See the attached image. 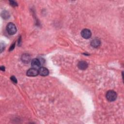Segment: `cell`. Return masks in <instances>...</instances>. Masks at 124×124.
<instances>
[{
  "label": "cell",
  "instance_id": "obj_1",
  "mask_svg": "<svg viewBox=\"0 0 124 124\" xmlns=\"http://www.w3.org/2000/svg\"><path fill=\"white\" fill-rule=\"evenodd\" d=\"M106 97L107 99L110 101L112 102L115 101L117 98V93L115 92L112 90H110L107 92Z\"/></svg>",
  "mask_w": 124,
  "mask_h": 124
},
{
  "label": "cell",
  "instance_id": "obj_2",
  "mask_svg": "<svg viewBox=\"0 0 124 124\" xmlns=\"http://www.w3.org/2000/svg\"><path fill=\"white\" fill-rule=\"evenodd\" d=\"M6 30L10 35H14L16 32V28L14 23L10 22L6 26Z\"/></svg>",
  "mask_w": 124,
  "mask_h": 124
},
{
  "label": "cell",
  "instance_id": "obj_3",
  "mask_svg": "<svg viewBox=\"0 0 124 124\" xmlns=\"http://www.w3.org/2000/svg\"><path fill=\"white\" fill-rule=\"evenodd\" d=\"M81 35L84 39H89L91 37L92 33L90 30L87 29H84L81 31Z\"/></svg>",
  "mask_w": 124,
  "mask_h": 124
},
{
  "label": "cell",
  "instance_id": "obj_4",
  "mask_svg": "<svg viewBox=\"0 0 124 124\" xmlns=\"http://www.w3.org/2000/svg\"><path fill=\"white\" fill-rule=\"evenodd\" d=\"M39 74L38 70L37 69L31 68L29 69L27 72V75L29 77H35Z\"/></svg>",
  "mask_w": 124,
  "mask_h": 124
},
{
  "label": "cell",
  "instance_id": "obj_5",
  "mask_svg": "<svg viewBox=\"0 0 124 124\" xmlns=\"http://www.w3.org/2000/svg\"><path fill=\"white\" fill-rule=\"evenodd\" d=\"M31 65L32 68L37 69L40 67L41 65V62L40 60L38 59H36V58L33 59L31 61Z\"/></svg>",
  "mask_w": 124,
  "mask_h": 124
},
{
  "label": "cell",
  "instance_id": "obj_6",
  "mask_svg": "<svg viewBox=\"0 0 124 124\" xmlns=\"http://www.w3.org/2000/svg\"><path fill=\"white\" fill-rule=\"evenodd\" d=\"M38 72L39 74L42 76H47L49 74L48 70L44 67H40L38 70Z\"/></svg>",
  "mask_w": 124,
  "mask_h": 124
},
{
  "label": "cell",
  "instance_id": "obj_7",
  "mask_svg": "<svg viewBox=\"0 0 124 124\" xmlns=\"http://www.w3.org/2000/svg\"><path fill=\"white\" fill-rule=\"evenodd\" d=\"M88 64L87 62L84 61L79 62L78 64V68L82 70H85L88 67Z\"/></svg>",
  "mask_w": 124,
  "mask_h": 124
},
{
  "label": "cell",
  "instance_id": "obj_8",
  "mask_svg": "<svg viewBox=\"0 0 124 124\" xmlns=\"http://www.w3.org/2000/svg\"><path fill=\"white\" fill-rule=\"evenodd\" d=\"M101 45V41L99 39L94 38L92 40L91 42V45L95 48H97L99 47Z\"/></svg>",
  "mask_w": 124,
  "mask_h": 124
},
{
  "label": "cell",
  "instance_id": "obj_9",
  "mask_svg": "<svg viewBox=\"0 0 124 124\" xmlns=\"http://www.w3.org/2000/svg\"><path fill=\"white\" fill-rule=\"evenodd\" d=\"M22 61L25 63H28L31 60V57L28 54H24L21 57Z\"/></svg>",
  "mask_w": 124,
  "mask_h": 124
},
{
  "label": "cell",
  "instance_id": "obj_10",
  "mask_svg": "<svg viewBox=\"0 0 124 124\" xmlns=\"http://www.w3.org/2000/svg\"><path fill=\"white\" fill-rule=\"evenodd\" d=\"M11 80L15 83H16L17 82V79L16 78V77L14 76H12L11 77Z\"/></svg>",
  "mask_w": 124,
  "mask_h": 124
},
{
  "label": "cell",
  "instance_id": "obj_11",
  "mask_svg": "<svg viewBox=\"0 0 124 124\" xmlns=\"http://www.w3.org/2000/svg\"><path fill=\"white\" fill-rule=\"evenodd\" d=\"M9 2H10V4H11V5L13 6H17V3L16 1H13V0H10Z\"/></svg>",
  "mask_w": 124,
  "mask_h": 124
},
{
  "label": "cell",
  "instance_id": "obj_12",
  "mask_svg": "<svg viewBox=\"0 0 124 124\" xmlns=\"http://www.w3.org/2000/svg\"><path fill=\"white\" fill-rule=\"evenodd\" d=\"M0 52H1L2 51H3V50L4 49V48H3V46H4V44H2V43L1 44V45H0Z\"/></svg>",
  "mask_w": 124,
  "mask_h": 124
},
{
  "label": "cell",
  "instance_id": "obj_13",
  "mask_svg": "<svg viewBox=\"0 0 124 124\" xmlns=\"http://www.w3.org/2000/svg\"><path fill=\"white\" fill-rule=\"evenodd\" d=\"M15 44H14L13 45H12L11 46V47H10V51H11V50H12L14 48V47H15Z\"/></svg>",
  "mask_w": 124,
  "mask_h": 124
},
{
  "label": "cell",
  "instance_id": "obj_14",
  "mask_svg": "<svg viewBox=\"0 0 124 124\" xmlns=\"http://www.w3.org/2000/svg\"><path fill=\"white\" fill-rule=\"evenodd\" d=\"M0 68V70H2V71H4L5 70V67L3 66H1Z\"/></svg>",
  "mask_w": 124,
  "mask_h": 124
}]
</instances>
